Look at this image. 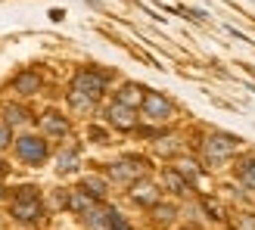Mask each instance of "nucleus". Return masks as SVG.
I'll return each mask as SVG.
<instances>
[{"label":"nucleus","mask_w":255,"mask_h":230,"mask_svg":"<svg viewBox=\"0 0 255 230\" xmlns=\"http://www.w3.org/2000/svg\"><path fill=\"white\" fill-rule=\"evenodd\" d=\"M75 91H81L87 97H94V100H103L106 94V87H109V75L106 72H97V69H78L72 75V84Z\"/></svg>","instance_id":"423d86ee"},{"label":"nucleus","mask_w":255,"mask_h":230,"mask_svg":"<svg viewBox=\"0 0 255 230\" xmlns=\"http://www.w3.org/2000/svg\"><path fill=\"white\" fill-rule=\"evenodd\" d=\"M152 149H156L159 156H165V159H177L184 152V143H181L177 134H162V137L152 140Z\"/></svg>","instance_id":"dca6fc26"},{"label":"nucleus","mask_w":255,"mask_h":230,"mask_svg":"<svg viewBox=\"0 0 255 230\" xmlns=\"http://www.w3.org/2000/svg\"><path fill=\"white\" fill-rule=\"evenodd\" d=\"M31 118H34V115L25 109L22 103H6V106H3V121H6L9 127H25Z\"/></svg>","instance_id":"a211bd4d"},{"label":"nucleus","mask_w":255,"mask_h":230,"mask_svg":"<svg viewBox=\"0 0 255 230\" xmlns=\"http://www.w3.org/2000/svg\"><path fill=\"white\" fill-rule=\"evenodd\" d=\"M146 171H149V162L143 156H122L109 165V177L116 184H128V187L140 177H146Z\"/></svg>","instance_id":"39448f33"},{"label":"nucleus","mask_w":255,"mask_h":230,"mask_svg":"<svg viewBox=\"0 0 255 230\" xmlns=\"http://www.w3.org/2000/svg\"><path fill=\"white\" fill-rule=\"evenodd\" d=\"M143 97H146V87L137 84V81H125L119 91H116V100H119V103H125V106H131V109H140Z\"/></svg>","instance_id":"4468645a"},{"label":"nucleus","mask_w":255,"mask_h":230,"mask_svg":"<svg viewBox=\"0 0 255 230\" xmlns=\"http://www.w3.org/2000/svg\"><path fill=\"white\" fill-rule=\"evenodd\" d=\"M6 146H12V127L6 121H0V152H3Z\"/></svg>","instance_id":"5701e85b"},{"label":"nucleus","mask_w":255,"mask_h":230,"mask_svg":"<svg viewBox=\"0 0 255 230\" xmlns=\"http://www.w3.org/2000/svg\"><path fill=\"white\" fill-rule=\"evenodd\" d=\"M97 103H100V100H94V97H87V94H81V91H75V87H69V106H72L75 112L91 115V112L97 109Z\"/></svg>","instance_id":"aec40b11"},{"label":"nucleus","mask_w":255,"mask_h":230,"mask_svg":"<svg viewBox=\"0 0 255 230\" xmlns=\"http://www.w3.org/2000/svg\"><path fill=\"white\" fill-rule=\"evenodd\" d=\"M37 124H41V134H44L47 140H66V137L72 134L69 118H66L62 112H56V109H47L41 118H37Z\"/></svg>","instance_id":"1a4fd4ad"},{"label":"nucleus","mask_w":255,"mask_h":230,"mask_svg":"<svg viewBox=\"0 0 255 230\" xmlns=\"http://www.w3.org/2000/svg\"><path fill=\"white\" fill-rule=\"evenodd\" d=\"M181 230H193V227H181Z\"/></svg>","instance_id":"c85d7f7f"},{"label":"nucleus","mask_w":255,"mask_h":230,"mask_svg":"<svg viewBox=\"0 0 255 230\" xmlns=\"http://www.w3.org/2000/svg\"><path fill=\"white\" fill-rule=\"evenodd\" d=\"M78 187L87 190V193H91L94 199H100V202L109 196V181H106V177H100V174H87V177H81Z\"/></svg>","instance_id":"6ab92c4d"},{"label":"nucleus","mask_w":255,"mask_h":230,"mask_svg":"<svg viewBox=\"0 0 255 230\" xmlns=\"http://www.w3.org/2000/svg\"><path fill=\"white\" fill-rule=\"evenodd\" d=\"M243 149V140L237 134H227V131H212L202 140V159L209 165H224V162H234Z\"/></svg>","instance_id":"f257e3e1"},{"label":"nucleus","mask_w":255,"mask_h":230,"mask_svg":"<svg viewBox=\"0 0 255 230\" xmlns=\"http://www.w3.org/2000/svg\"><path fill=\"white\" fill-rule=\"evenodd\" d=\"M41 87H44V78H41L37 69H22L16 78H12V91L19 97H34V94H41Z\"/></svg>","instance_id":"9d476101"},{"label":"nucleus","mask_w":255,"mask_h":230,"mask_svg":"<svg viewBox=\"0 0 255 230\" xmlns=\"http://www.w3.org/2000/svg\"><path fill=\"white\" fill-rule=\"evenodd\" d=\"M78 168H81V146H78V143L62 146L59 156H56V171H59V174H75Z\"/></svg>","instance_id":"ddd939ff"},{"label":"nucleus","mask_w":255,"mask_h":230,"mask_svg":"<svg viewBox=\"0 0 255 230\" xmlns=\"http://www.w3.org/2000/svg\"><path fill=\"white\" fill-rule=\"evenodd\" d=\"M234 177L246 190H255V152H243L234 159Z\"/></svg>","instance_id":"f8f14e48"},{"label":"nucleus","mask_w":255,"mask_h":230,"mask_svg":"<svg viewBox=\"0 0 255 230\" xmlns=\"http://www.w3.org/2000/svg\"><path fill=\"white\" fill-rule=\"evenodd\" d=\"M162 187L168 190V193H174V196H187L190 190H193V187L187 184V177H184L181 171H177L174 165H171V168H165V171H162Z\"/></svg>","instance_id":"2eb2a0df"},{"label":"nucleus","mask_w":255,"mask_h":230,"mask_svg":"<svg viewBox=\"0 0 255 230\" xmlns=\"http://www.w3.org/2000/svg\"><path fill=\"white\" fill-rule=\"evenodd\" d=\"M87 137H91V140H94V143H100V146H103V143H106V140H109V137H106V131H100V127H94V124H91V127H87Z\"/></svg>","instance_id":"b1692460"},{"label":"nucleus","mask_w":255,"mask_h":230,"mask_svg":"<svg viewBox=\"0 0 255 230\" xmlns=\"http://www.w3.org/2000/svg\"><path fill=\"white\" fill-rule=\"evenodd\" d=\"M12 152H16V159L22 165H28V168H41V165L50 159V143L47 137L37 131V134H19L12 140Z\"/></svg>","instance_id":"7ed1b4c3"},{"label":"nucleus","mask_w":255,"mask_h":230,"mask_svg":"<svg viewBox=\"0 0 255 230\" xmlns=\"http://www.w3.org/2000/svg\"><path fill=\"white\" fill-rule=\"evenodd\" d=\"M84 3H91V6H100V0H84Z\"/></svg>","instance_id":"a878e982"},{"label":"nucleus","mask_w":255,"mask_h":230,"mask_svg":"<svg viewBox=\"0 0 255 230\" xmlns=\"http://www.w3.org/2000/svg\"><path fill=\"white\" fill-rule=\"evenodd\" d=\"M6 171V165H3V159H0V174H3Z\"/></svg>","instance_id":"bb28decb"},{"label":"nucleus","mask_w":255,"mask_h":230,"mask_svg":"<svg viewBox=\"0 0 255 230\" xmlns=\"http://www.w3.org/2000/svg\"><path fill=\"white\" fill-rule=\"evenodd\" d=\"M3 193H6V190H3V187H0V199H3Z\"/></svg>","instance_id":"cd10ccee"},{"label":"nucleus","mask_w":255,"mask_h":230,"mask_svg":"<svg viewBox=\"0 0 255 230\" xmlns=\"http://www.w3.org/2000/svg\"><path fill=\"white\" fill-rule=\"evenodd\" d=\"M202 209H206L209 215H212V221H224V212H221V206L215 199H209V196H202Z\"/></svg>","instance_id":"4be33fe9"},{"label":"nucleus","mask_w":255,"mask_h":230,"mask_svg":"<svg viewBox=\"0 0 255 230\" xmlns=\"http://www.w3.org/2000/svg\"><path fill=\"white\" fill-rule=\"evenodd\" d=\"M9 215H12V221H19V224H41L44 221V202H41L37 187H19L16 193H12Z\"/></svg>","instance_id":"f03ea898"},{"label":"nucleus","mask_w":255,"mask_h":230,"mask_svg":"<svg viewBox=\"0 0 255 230\" xmlns=\"http://www.w3.org/2000/svg\"><path fill=\"white\" fill-rule=\"evenodd\" d=\"M174 103L168 94H159V91H146L143 103H140V115H143V121L149 124H168L174 118Z\"/></svg>","instance_id":"20e7f679"},{"label":"nucleus","mask_w":255,"mask_h":230,"mask_svg":"<svg viewBox=\"0 0 255 230\" xmlns=\"http://www.w3.org/2000/svg\"><path fill=\"white\" fill-rule=\"evenodd\" d=\"M237 227H240V230H255V215H240Z\"/></svg>","instance_id":"393cba45"},{"label":"nucleus","mask_w":255,"mask_h":230,"mask_svg":"<svg viewBox=\"0 0 255 230\" xmlns=\"http://www.w3.org/2000/svg\"><path fill=\"white\" fill-rule=\"evenodd\" d=\"M97 206H100V199H94L87 190H81V187L66 190V209H72L75 215H91Z\"/></svg>","instance_id":"9b49d317"},{"label":"nucleus","mask_w":255,"mask_h":230,"mask_svg":"<svg viewBox=\"0 0 255 230\" xmlns=\"http://www.w3.org/2000/svg\"><path fill=\"white\" fill-rule=\"evenodd\" d=\"M174 168H177V171H181V174L187 177V184H190V187H196V184L202 181V165H199L196 159L184 156V152H181V156L174 159Z\"/></svg>","instance_id":"f3484780"},{"label":"nucleus","mask_w":255,"mask_h":230,"mask_svg":"<svg viewBox=\"0 0 255 230\" xmlns=\"http://www.w3.org/2000/svg\"><path fill=\"white\" fill-rule=\"evenodd\" d=\"M128 196H131V202L140 209H156L162 202V187L156 181H149V177H140V181H134L128 187Z\"/></svg>","instance_id":"6e6552de"},{"label":"nucleus","mask_w":255,"mask_h":230,"mask_svg":"<svg viewBox=\"0 0 255 230\" xmlns=\"http://www.w3.org/2000/svg\"><path fill=\"white\" fill-rule=\"evenodd\" d=\"M152 215H156L159 224H171V218L177 215V209H174V206H162V202H159V206L152 209Z\"/></svg>","instance_id":"412c9836"},{"label":"nucleus","mask_w":255,"mask_h":230,"mask_svg":"<svg viewBox=\"0 0 255 230\" xmlns=\"http://www.w3.org/2000/svg\"><path fill=\"white\" fill-rule=\"evenodd\" d=\"M106 124L109 127H116V131H137V124H140V109H131V106H125L119 103V100H112V103L106 106Z\"/></svg>","instance_id":"0eeeda50"}]
</instances>
